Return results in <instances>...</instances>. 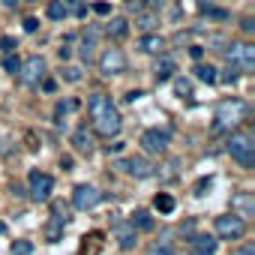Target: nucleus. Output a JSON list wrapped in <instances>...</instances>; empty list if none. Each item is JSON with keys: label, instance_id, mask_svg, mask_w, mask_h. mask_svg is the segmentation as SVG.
Wrapping results in <instances>:
<instances>
[{"label": "nucleus", "instance_id": "nucleus-40", "mask_svg": "<svg viewBox=\"0 0 255 255\" xmlns=\"http://www.w3.org/2000/svg\"><path fill=\"white\" fill-rule=\"evenodd\" d=\"M3 231H6V225H3V222H0V234H3Z\"/></svg>", "mask_w": 255, "mask_h": 255}, {"label": "nucleus", "instance_id": "nucleus-6", "mask_svg": "<svg viewBox=\"0 0 255 255\" xmlns=\"http://www.w3.org/2000/svg\"><path fill=\"white\" fill-rule=\"evenodd\" d=\"M126 69V57H123V51L120 48H105L102 51V57H99V72L102 75H120Z\"/></svg>", "mask_w": 255, "mask_h": 255}, {"label": "nucleus", "instance_id": "nucleus-25", "mask_svg": "<svg viewBox=\"0 0 255 255\" xmlns=\"http://www.w3.org/2000/svg\"><path fill=\"white\" fill-rule=\"evenodd\" d=\"M33 252V243L30 240H15L12 243V255H30Z\"/></svg>", "mask_w": 255, "mask_h": 255}, {"label": "nucleus", "instance_id": "nucleus-32", "mask_svg": "<svg viewBox=\"0 0 255 255\" xmlns=\"http://www.w3.org/2000/svg\"><path fill=\"white\" fill-rule=\"evenodd\" d=\"M234 255H255V243H243Z\"/></svg>", "mask_w": 255, "mask_h": 255}, {"label": "nucleus", "instance_id": "nucleus-15", "mask_svg": "<svg viewBox=\"0 0 255 255\" xmlns=\"http://www.w3.org/2000/svg\"><path fill=\"white\" fill-rule=\"evenodd\" d=\"M99 246H102V234H99V231H90V234L84 237V243H81L78 255H96V252H99Z\"/></svg>", "mask_w": 255, "mask_h": 255}, {"label": "nucleus", "instance_id": "nucleus-3", "mask_svg": "<svg viewBox=\"0 0 255 255\" xmlns=\"http://www.w3.org/2000/svg\"><path fill=\"white\" fill-rule=\"evenodd\" d=\"M213 228H216V237H222V240H237V237H243L246 222H243L240 213H225V216H216Z\"/></svg>", "mask_w": 255, "mask_h": 255}, {"label": "nucleus", "instance_id": "nucleus-7", "mask_svg": "<svg viewBox=\"0 0 255 255\" xmlns=\"http://www.w3.org/2000/svg\"><path fill=\"white\" fill-rule=\"evenodd\" d=\"M18 78H21L24 84H36V81H42V78H45V60H42L39 54L27 57V60L18 66Z\"/></svg>", "mask_w": 255, "mask_h": 255}, {"label": "nucleus", "instance_id": "nucleus-39", "mask_svg": "<svg viewBox=\"0 0 255 255\" xmlns=\"http://www.w3.org/2000/svg\"><path fill=\"white\" fill-rule=\"evenodd\" d=\"M189 54H192V57H195V60H198V57H201V54H204V48H198V45H192V48H189Z\"/></svg>", "mask_w": 255, "mask_h": 255}, {"label": "nucleus", "instance_id": "nucleus-18", "mask_svg": "<svg viewBox=\"0 0 255 255\" xmlns=\"http://www.w3.org/2000/svg\"><path fill=\"white\" fill-rule=\"evenodd\" d=\"M129 225H132V228H138V231H150V228H153V219H150V213H147V210H135V213H132V219H129Z\"/></svg>", "mask_w": 255, "mask_h": 255}, {"label": "nucleus", "instance_id": "nucleus-28", "mask_svg": "<svg viewBox=\"0 0 255 255\" xmlns=\"http://www.w3.org/2000/svg\"><path fill=\"white\" fill-rule=\"evenodd\" d=\"M75 108V99H66V102H57V117H63L66 111H72Z\"/></svg>", "mask_w": 255, "mask_h": 255}, {"label": "nucleus", "instance_id": "nucleus-27", "mask_svg": "<svg viewBox=\"0 0 255 255\" xmlns=\"http://www.w3.org/2000/svg\"><path fill=\"white\" fill-rule=\"evenodd\" d=\"M18 66H21V63H18V57H12V54H9V51H6V57H3V69H6V72H12V75H15V72H18Z\"/></svg>", "mask_w": 255, "mask_h": 255}, {"label": "nucleus", "instance_id": "nucleus-10", "mask_svg": "<svg viewBox=\"0 0 255 255\" xmlns=\"http://www.w3.org/2000/svg\"><path fill=\"white\" fill-rule=\"evenodd\" d=\"M141 147H144L147 153H162V150L168 147V132H159V129H147V132L141 135Z\"/></svg>", "mask_w": 255, "mask_h": 255}, {"label": "nucleus", "instance_id": "nucleus-37", "mask_svg": "<svg viewBox=\"0 0 255 255\" xmlns=\"http://www.w3.org/2000/svg\"><path fill=\"white\" fill-rule=\"evenodd\" d=\"M243 30L252 33V30H255V21H252V18H243Z\"/></svg>", "mask_w": 255, "mask_h": 255}, {"label": "nucleus", "instance_id": "nucleus-22", "mask_svg": "<svg viewBox=\"0 0 255 255\" xmlns=\"http://www.w3.org/2000/svg\"><path fill=\"white\" fill-rule=\"evenodd\" d=\"M60 234H63V219H51L48 222V228H45V237H48V243H57L60 240Z\"/></svg>", "mask_w": 255, "mask_h": 255}, {"label": "nucleus", "instance_id": "nucleus-20", "mask_svg": "<svg viewBox=\"0 0 255 255\" xmlns=\"http://www.w3.org/2000/svg\"><path fill=\"white\" fill-rule=\"evenodd\" d=\"M174 69H177V66H174V60H168V57H165V60H159V63H156L153 75H156V81H168V78L174 75Z\"/></svg>", "mask_w": 255, "mask_h": 255}, {"label": "nucleus", "instance_id": "nucleus-23", "mask_svg": "<svg viewBox=\"0 0 255 255\" xmlns=\"http://www.w3.org/2000/svg\"><path fill=\"white\" fill-rule=\"evenodd\" d=\"M153 204H156V210H159V213H171V210H174V198H171L168 192H159Z\"/></svg>", "mask_w": 255, "mask_h": 255}, {"label": "nucleus", "instance_id": "nucleus-35", "mask_svg": "<svg viewBox=\"0 0 255 255\" xmlns=\"http://www.w3.org/2000/svg\"><path fill=\"white\" fill-rule=\"evenodd\" d=\"M177 93H180V96H183V93H189V81H183V78H180V81H177Z\"/></svg>", "mask_w": 255, "mask_h": 255}, {"label": "nucleus", "instance_id": "nucleus-11", "mask_svg": "<svg viewBox=\"0 0 255 255\" xmlns=\"http://www.w3.org/2000/svg\"><path fill=\"white\" fill-rule=\"evenodd\" d=\"M117 168H123L126 174H132V177H150L153 174V165L144 156H132V159H126V162H117Z\"/></svg>", "mask_w": 255, "mask_h": 255}, {"label": "nucleus", "instance_id": "nucleus-12", "mask_svg": "<svg viewBox=\"0 0 255 255\" xmlns=\"http://www.w3.org/2000/svg\"><path fill=\"white\" fill-rule=\"evenodd\" d=\"M189 249H192L195 255H213V252H216V240H213L210 234H195V237L189 240Z\"/></svg>", "mask_w": 255, "mask_h": 255}, {"label": "nucleus", "instance_id": "nucleus-41", "mask_svg": "<svg viewBox=\"0 0 255 255\" xmlns=\"http://www.w3.org/2000/svg\"><path fill=\"white\" fill-rule=\"evenodd\" d=\"M30 3H33V0H30Z\"/></svg>", "mask_w": 255, "mask_h": 255}, {"label": "nucleus", "instance_id": "nucleus-14", "mask_svg": "<svg viewBox=\"0 0 255 255\" xmlns=\"http://www.w3.org/2000/svg\"><path fill=\"white\" fill-rule=\"evenodd\" d=\"M138 48H141L144 54H156L159 48H165V39H162L159 33H147V36L138 39Z\"/></svg>", "mask_w": 255, "mask_h": 255}, {"label": "nucleus", "instance_id": "nucleus-19", "mask_svg": "<svg viewBox=\"0 0 255 255\" xmlns=\"http://www.w3.org/2000/svg\"><path fill=\"white\" fill-rule=\"evenodd\" d=\"M126 33H129V21H126V18H111V21H108V36L123 39Z\"/></svg>", "mask_w": 255, "mask_h": 255}, {"label": "nucleus", "instance_id": "nucleus-31", "mask_svg": "<svg viewBox=\"0 0 255 255\" xmlns=\"http://www.w3.org/2000/svg\"><path fill=\"white\" fill-rule=\"evenodd\" d=\"M0 48H3V51H12V48H15V39H12V36H0Z\"/></svg>", "mask_w": 255, "mask_h": 255}, {"label": "nucleus", "instance_id": "nucleus-30", "mask_svg": "<svg viewBox=\"0 0 255 255\" xmlns=\"http://www.w3.org/2000/svg\"><path fill=\"white\" fill-rule=\"evenodd\" d=\"M237 204H240V207H243V213H249V210H252V207H255V204H252V198H249V195H240V198H237Z\"/></svg>", "mask_w": 255, "mask_h": 255}, {"label": "nucleus", "instance_id": "nucleus-2", "mask_svg": "<svg viewBox=\"0 0 255 255\" xmlns=\"http://www.w3.org/2000/svg\"><path fill=\"white\" fill-rule=\"evenodd\" d=\"M228 153L243 168H252L255 165V138H252V132H234L228 138Z\"/></svg>", "mask_w": 255, "mask_h": 255}, {"label": "nucleus", "instance_id": "nucleus-8", "mask_svg": "<svg viewBox=\"0 0 255 255\" xmlns=\"http://www.w3.org/2000/svg\"><path fill=\"white\" fill-rule=\"evenodd\" d=\"M99 201H102V192H99L96 186H90V183H78L75 192H72V204H75L78 210H90V207H96Z\"/></svg>", "mask_w": 255, "mask_h": 255}, {"label": "nucleus", "instance_id": "nucleus-4", "mask_svg": "<svg viewBox=\"0 0 255 255\" xmlns=\"http://www.w3.org/2000/svg\"><path fill=\"white\" fill-rule=\"evenodd\" d=\"M228 66L237 72H252L255 69V45L243 42V45H231L228 51Z\"/></svg>", "mask_w": 255, "mask_h": 255}, {"label": "nucleus", "instance_id": "nucleus-24", "mask_svg": "<svg viewBox=\"0 0 255 255\" xmlns=\"http://www.w3.org/2000/svg\"><path fill=\"white\" fill-rule=\"evenodd\" d=\"M195 75H198V81H207V84H213V81H216V69H213L210 63H207V66H204V63H201V66H195Z\"/></svg>", "mask_w": 255, "mask_h": 255}, {"label": "nucleus", "instance_id": "nucleus-1", "mask_svg": "<svg viewBox=\"0 0 255 255\" xmlns=\"http://www.w3.org/2000/svg\"><path fill=\"white\" fill-rule=\"evenodd\" d=\"M87 111H90V117H93V126H96L99 135L111 138V135L120 132V114H117V108L111 105V99H108L105 93H93V96L87 99Z\"/></svg>", "mask_w": 255, "mask_h": 255}, {"label": "nucleus", "instance_id": "nucleus-29", "mask_svg": "<svg viewBox=\"0 0 255 255\" xmlns=\"http://www.w3.org/2000/svg\"><path fill=\"white\" fill-rule=\"evenodd\" d=\"M153 24H156V18H153V15H141V18H138V27H144V30H150Z\"/></svg>", "mask_w": 255, "mask_h": 255}, {"label": "nucleus", "instance_id": "nucleus-21", "mask_svg": "<svg viewBox=\"0 0 255 255\" xmlns=\"http://www.w3.org/2000/svg\"><path fill=\"white\" fill-rule=\"evenodd\" d=\"M45 12H48V18H51V21H60V18H66V15H69V9H66L63 0H51Z\"/></svg>", "mask_w": 255, "mask_h": 255}, {"label": "nucleus", "instance_id": "nucleus-17", "mask_svg": "<svg viewBox=\"0 0 255 255\" xmlns=\"http://www.w3.org/2000/svg\"><path fill=\"white\" fill-rule=\"evenodd\" d=\"M147 255H174V243H171V237H159V240H153V243L147 246Z\"/></svg>", "mask_w": 255, "mask_h": 255}, {"label": "nucleus", "instance_id": "nucleus-16", "mask_svg": "<svg viewBox=\"0 0 255 255\" xmlns=\"http://www.w3.org/2000/svg\"><path fill=\"white\" fill-rule=\"evenodd\" d=\"M72 147H75L78 153H93V138L87 135V129H78V132L72 135Z\"/></svg>", "mask_w": 255, "mask_h": 255}, {"label": "nucleus", "instance_id": "nucleus-34", "mask_svg": "<svg viewBox=\"0 0 255 255\" xmlns=\"http://www.w3.org/2000/svg\"><path fill=\"white\" fill-rule=\"evenodd\" d=\"M93 12H99V15H108V12H111V6H108V3H96V6H93Z\"/></svg>", "mask_w": 255, "mask_h": 255}, {"label": "nucleus", "instance_id": "nucleus-5", "mask_svg": "<svg viewBox=\"0 0 255 255\" xmlns=\"http://www.w3.org/2000/svg\"><path fill=\"white\" fill-rule=\"evenodd\" d=\"M246 117V105L240 99H225L216 108V126H234Z\"/></svg>", "mask_w": 255, "mask_h": 255}, {"label": "nucleus", "instance_id": "nucleus-36", "mask_svg": "<svg viewBox=\"0 0 255 255\" xmlns=\"http://www.w3.org/2000/svg\"><path fill=\"white\" fill-rule=\"evenodd\" d=\"M24 30L33 33V30H36V18H27V21H24Z\"/></svg>", "mask_w": 255, "mask_h": 255}, {"label": "nucleus", "instance_id": "nucleus-26", "mask_svg": "<svg viewBox=\"0 0 255 255\" xmlns=\"http://www.w3.org/2000/svg\"><path fill=\"white\" fill-rule=\"evenodd\" d=\"M93 48H96L93 36H84V39H81V57H84V60H90V57H93Z\"/></svg>", "mask_w": 255, "mask_h": 255}, {"label": "nucleus", "instance_id": "nucleus-9", "mask_svg": "<svg viewBox=\"0 0 255 255\" xmlns=\"http://www.w3.org/2000/svg\"><path fill=\"white\" fill-rule=\"evenodd\" d=\"M54 189V180L42 171H30V198L33 201H45Z\"/></svg>", "mask_w": 255, "mask_h": 255}, {"label": "nucleus", "instance_id": "nucleus-13", "mask_svg": "<svg viewBox=\"0 0 255 255\" xmlns=\"http://www.w3.org/2000/svg\"><path fill=\"white\" fill-rule=\"evenodd\" d=\"M114 231H117L120 249H132V246H135V228H132V225H126V222H114Z\"/></svg>", "mask_w": 255, "mask_h": 255}, {"label": "nucleus", "instance_id": "nucleus-38", "mask_svg": "<svg viewBox=\"0 0 255 255\" xmlns=\"http://www.w3.org/2000/svg\"><path fill=\"white\" fill-rule=\"evenodd\" d=\"M42 87H45V93H54V87H57V84H54L51 78H45V81H42Z\"/></svg>", "mask_w": 255, "mask_h": 255}, {"label": "nucleus", "instance_id": "nucleus-33", "mask_svg": "<svg viewBox=\"0 0 255 255\" xmlns=\"http://www.w3.org/2000/svg\"><path fill=\"white\" fill-rule=\"evenodd\" d=\"M63 78H66V81H78L81 75H78V69H63Z\"/></svg>", "mask_w": 255, "mask_h": 255}]
</instances>
